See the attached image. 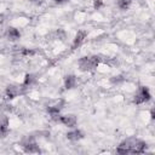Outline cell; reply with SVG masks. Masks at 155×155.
<instances>
[{"instance_id": "obj_4", "label": "cell", "mask_w": 155, "mask_h": 155, "mask_svg": "<svg viewBox=\"0 0 155 155\" xmlns=\"http://www.w3.org/2000/svg\"><path fill=\"white\" fill-rule=\"evenodd\" d=\"M21 90H22V86H18V85H10L7 88H6V94L7 97L10 98H13L16 96H18L21 93Z\"/></svg>"}, {"instance_id": "obj_6", "label": "cell", "mask_w": 155, "mask_h": 155, "mask_svg": "<svg viewBox=\"0 0 155 155\" xmlns=\"http://www.w3.org/2000/svg\"><path fill=\"white\" fill-rule=\"evenodd\" d=\"M19 31L16 29V28H8L7 29V31H6V36H7V39L8 40H11V41H15V40H17V39H19Z\"/></svg>"}, {"instance_id": "obj_17", "label": "cell", "mask_w": 155, "mask_h": 155, "mask_svg": "<svg viewBox=\"0 0 155 155\" xmlns=\"http://www.w3.org/2000/svg\"><path fill=\"white\" fill-rule=\"evenodd\" d=\"M30 1H33L34 4H36V5H39V4H41L42 2V0H30Z\"/></svg>"}, {"instance_id": "obj_8", "label": "cell", "mask_w": 155, "mask_h": 155, "mask_svg": "<svg viewBox=\"0 0 155 155\" xmlns=\"http://www.w3.org/2000/svg\"><path fill=\"white\" fill-rule=\"evenodd\" d=\"M76 78L74 76V75H68L67 78H65V80H64V86H65V88H73V87H75L76 86Z\"/></svg>"}, {"instance_id": "obj_9", "label": "cell", "mask_w": 155, "mask_h": 155, "mask_svg": "<svg viewBox=\"0 0 155 155\" xmlns=\"http://www.w3.org/2000/svg\"><path fill=\"white\" fill-rule=\"evenodd\" d=\"M35 82H36V78H35V75H33V74H27L25 78H24L23 86L28 87V86H31V85L35 84Z\"/></svg>"}, {"instance_id": "obj_3", "label": "cell", "mask_w": 155, "mask_h": 155, "mask_svg": "<svg viewBox=\"0 0 155 155\" xmlns=\"http://www.w3.org/2000/svg\"><path fill=\"white\" fill-rule=\"evenodd\" d=\"M59 122L65 125V126H68V127H74L76 125V122H78V119L73 114H68V115H63V116L61 115V121Z\"/></svg>"}, {"instance_id": "obj_13", "label": "cell", "mask_w": 155, "mask_h": 155, "mask_svg": "<svg viewBox=\"0 0 155 155\" xmlns=\"http://www.w3.org/2000/svg\"><path fill=\"white\" fill-rule=\"evenodd\" d=\"M22 54L23 56H33V54H35V51L34 50H29V48H24L22 51Z\"/></svg>"}, {"instance_id": "obj_16", "label": "cell", "mask_w": 155, "mask_h": 155, "mask_svg": "<svg viewBox=\"0 0 155 155\" xmlns=\"http://www.w3.org/2000/svg\"><path fill=\"white\" fill-rule=\"evenodd\" d=\"M68 0H54V2H57V4H64V2H67Z\"/></svg>"}, {"instance_id": "obj_7", "label": "cell", "mask_w": 155, "mask_h": 155, "mask_svg": "<svg viewBox=\"0 0 155 155\" xmlns=\"http://www.w3.org/2000/svg\"><path fill=\"white\" fill-rule=\"evenodd\" d=\"M85 36H86V34H85L84 31H79V33L75 35V39H74V41H73V48L79 47V46H80V45L84 42Z\"/></svg>"}, {"instance_id": "obj_10", "label": "cell", "mask_w": 155, "mask_h": 155, "mask_svg": "<svg viewBox=\"0 0 155 155\" xmlns=\"http://www.w3.org/2000/svg\"><path fill=\"white\" fill-rule=\"evenodd\" d=\"M24 150H25V153H39V151H40L39 147L36 145L35 142H31V143L27 144V145L24 147Z\"/></svg>"}, {"instance_id": "obj_12", "label": "cell", "mask_w": 155, "mask_h": 155, "mask_svg": "<svg viewBox=\"0 0 155 155\" xmlns=\"http://www.w3.org/2000/svg\"><path fill=\"white\" fill-rule=\"evenodd\" d=\"M53 38L54 39H64L65 38V31L63 29H57L56 31H53Z\"/></svg>"}, {"instance_id": "obj_14", "label": "cell", "mask_w": 155, "mask_h": 155, "mask_svg": "<svg viewBox=\"0 0 155 155\" xmlns=\"http://www.w3.org/2000/svg\"><path fill=\"white\" fill-rule=\"evenodd\" d=\"M93 6H94V8H101L102 6H103V0H93Z\"/></svg>"}, {"instance_id": "obj_1", "label": "cell", "mask_w": 155, "mask_h": 155, "mask_svg": "<svg viewBox=\"0 0 155 155\" xmlns=\"http://www.w3.org/2000/svg\"><path fill=\"white\" fill-rule=\"evenodd\" d=\"M99 64V58L97 56H92V57H82L79 59V68L82 71H88L94 69L97 65Z\"/></svg>"}, {"instance_id": "obj_15", "label": "cell", "mask_w": 155, "mask_h": 155, "mask_svg": "<svg viewBox=\"0 0 155 155\" xmlns=\"http://www.w3.org/2000/svg\"><path fill=\"white\" fill-rule=\"evenodd\" d=\"M124 79L121 78V76H114L113 79H111V82H114V84H119V82H121Z\"/></svg>"}, {"instance_id": "obj_2", "label": "cell", "mask_w": 155, "mask_h": 155, "mask_svg": "<svg viewBox=\"0 0 155 155\" xmlns=\"http://www.w3.org/2000/svg\"><path fill=\"white\" fill-rule=\"evenodd\" d=\"M150 97H151V96H150L149 90H148L147 87L142 86V87L138 88V91H137V93H136V96H134V103H136V104L145 103V102H148V101L150 99Z\"/></svg>"}, {"instance_id": "obj_5", "label": "cell", "mask_w": 155, "mask_h": 155, "mask_svg": "<svg viewBox=\"0 0 155 155\" xmlns=\"http://www.w3.org/2000/svg\"><path fill=\"white\" fill-rule=\"evenodd\" d=\"M67 138L69 140H79L81 138H84V133L80 131V130H74V131H70L67 133Z\"/></svg>"}, {"instance_id": "obj_11", "label": "cell", "mask_w": 155, "mask_h": 155, "mask_svg": "<svg viewBox=\"0 0 155 155\" xmlns=\"http://www.w3.org/2000/svg\"><path fill=\"white\" fill-rule=\"evenodd\" d=\"M131 2H132V0H119L117 1V7L120 10H127L130 7Z\"/></svg>"}]
</instances>
